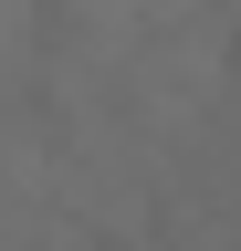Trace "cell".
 Returning a JSON list of instances; mask_svg holds the SVG:
<instances>
[{
	"mask_svg": "<svg viewBox=\"0 0 241 251\" xmlns=\"http://www.w3.org/2000/svg\"><path fill=\"white\" fill-rule=\"evenodd\" d=\"M220 63H231V74H241V31H231V42H220Z\"/></svg>",
	"mask_w": 241,
	"mask_h": 251,
	"instance_id": "1",
	"label": "cell"
}]
</instances>
